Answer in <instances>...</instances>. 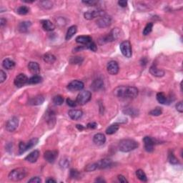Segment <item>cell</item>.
<instances>
[{
	"label": "cell",
	"instance_id": "cell-23",
	"mask_svg": "<svg viewBox=\"0 0 183 183\" xmlns=\"http://www.w3.org/2000/svg\"><path fill=\"white\" fill-rule=\"evenodd\" d=\"M104 87V82L102 79H96L92 82L91 84V88L93 91H99L102 90Z\"/></svg>",
	"mask_w": 183,
	"mask_h": 183
},
{
	"label": "cell",
	"instance_id": "cell-10",
	"mask_svg": "<svg viewBox=\"0 0 183 183\" xmlns=\"http://www.w3.org/2000/svg\"><path fill=\"white\" fill-rule=\"evenodd\" d=\"M120 32L118 28H114L110 32V33L103 37L102 41L103 42H109V41H115L116 39H118L119 36H120Z\"/></svg>",
	"mask_w": 183,
	"mask_h": 183
},
{
	"label": "cell",
	"instance_id": "cell-17",
	"mask_svg": "<svg viewBox=\"0 0 183 183\" xmlns=\"http://www.w3.org/2000/svg\"><path fill=\"white\" fill-rule=\"evenodd\" d=\"M97 168L98 169H106L108 167H110L112 165V161L110 159H105L100 160L97 163Z\"/></svg>",
	"mask_w": 183,
	"mask_h": 183
},
{
	"label": "cell",
	"instance_id": "cell-38",
	"mask_svg": "<svg viewBox=\"0 0 183 183\" xmlns=\"http://www.w3.org/2000/svg\"><path fill=\"white\" fill-rule=\"evenodd\" d=\"M123 112H124V113H125V114H129V115L133 116V117H135V116L138 115V111L134 108H131V107H130V108L125 109Z\"/></svg>",
	"mask_w": 183,
	"mask_h": 183
},
{
	"label": "cell",
	"instance_id": "cell-2",
	"mask_svg": "<svg viewBox=\"0 0 183 183\" xmlns=\"http://www.w3.org/2000/svg\"><path fill=\"white\" fill-rule=\"evenodd\" d=\"M138 142L131 139H124L119 142L118 148L122 152H129L138 148Z\"/></svg>",
	"mask_w": 183,
	"mask_h": 183
},
{
	"label": "cell",
	"instance_id": "cell-9",
	"mask_svg": "<svg viewBox=\"0 0 183 183\" xmlns=\"http://www.w3.org/2000/svg\"><path fill=\"white\" fill-rule=\"evenodd\" d=\"M112 23V18L108 15H103L98 19L97 21V25L99 28H106L108 27Z\"/></svg>",
	"mask_w": 183,
	"mask_h": 183
},
{
	"label": "cell",
	"instance_id": "cell-47",
	"mask_svg": "<svg viewBox=\"0 0 183 183\" xmlns=\"http://www.w3.org/2000/svg\"><path fill=\"white\" fill-rule=\"evenodd\" d=\"M7 80V74L3 70L0 71V82L3 83Z\"/></svg>",
	"mask_w": 183,
	"mask_h": 183
},
{
	"label": "cell",
	"instance_id": "cell-21",
	"mask_svg": "<svg viewBox=\"0 0 183 183\" xmlns=\"http://www.w3.org/2000/svg\"><path fill=\"white\" fill-rule=\"evenodd\" d=\"M28 69L33 75H37L40 72V67H39V64L35 62H30L28 64Z\"/></svg>",
	"mask_w": 183,
	"mask_h": 183
},
{
	"label": "cell",
	"instance_id": "cell-8",
	"mask_svg": "<svg viewBox=\"0 0 183 183\" xmlns=\"http://www.w3.org/2000/svg\"><path fill=\"white\" fill-rule=\"evenodd\" d=\"M84 84L82 81L80 80H74L71 82L67 85L68 90L70 92H77V91H81L84 88Z\"/></svg>",
	"mask_w": 183,
	"mask_h": 183
},
{
	"label": "cell",
	"instance_id": "cell-50",
	"mask_svg": "<svg viewBox=\"0 0 183 183\" xmlns=\"http://www.w3.org/2000/svg\"><path fill=\"white\" fill-rule=\"evenodd\" d=\"M176 109L179 112H180V113L183 112V105H182V101L177 104V105H176Z\"/></svg>",
	"mask_w": 183,
	"mask_h": 183
},
{
	"label": "cell",
	"instance_id": "cell-46",
	"mask_svg": "<svg viewBox=\"0 0 183 183\" xmlns=\"http://www.w3.org/2000/svg\"><path fill=\"white\" fill-rule=\"evenodd\" d=\"M67 104L68 106H69L71 107H75L77 105V102L70 99V98H67Z\"/></svg>",
	"mask_w": 183,
	"mask_h": 183
},
{
	"label": "cell",
	"instance_id": "cell-33",
	"mask_svg": "<svg viewBox=\"0 0 183 183\" xmlns=\"http://www.w3.org/2000/svg\"><path fill=\"white\" fill-rule=\"evenodd\" d=\"M136 175H137V178H138L139 180L142 181V182H147V181H148L147 175L142 169H137V170L136 171Z\"/></svg>",
	"mask_w": 183,
	"mask_h": 183
},
{
	"label": "cell",
	"instance_id": "cell-19",
	"mask_svg": "<svg viewBox=\"0 0 183 183\" xmlns=\"http://www.w3.org/2000/svg\"><path fill=\"white\" fill-rule=\"evenodd\" d=\"M68 115L73 120H78L82 117L83 115V112L80 109H70L68 112Z\"/></svg>",
	"mask_w": 183,
	"mask_h": 183
},
{
	"label": "cell",
	"instance_id": "cell-43",
	"mask_svg": "<svg viewBox=\"0 0 183 183\" xmlns=\"http://www.w3.org/2000/svg\"><path fill=\"white\" fill-rule=\"evenodd\" d=\"M97 163H91V164H89L86 166L85 167V170L86 172H93L96 170V169H97Z\"/></svg>",
	"mask_w": 183,
	"mask_h": 183
},
{
	"label": "cell",
	"instance_id": "cell-57",
	"mask_svg": "<svg viewBox=\"0 0 183 183\" xmlns=\"http://www.w3.org/2000/svg\"><path fill=\"white\" fill-rule=\"evenodd\" d=\"M46 182H49V183H50V182H56V180H54V179H53V178H49V179H47V180H46Z\"/></svg>",
	"mask_w": 183,
	"mask_h": 183
},
{
	"label": "cell",
	"instance_id": "cell-54",
	"mask_svg": "<svg viewBox=\"0 0 183 183\" xmlns=\"http://www.w3.org/2000/svg\"><path fill=\"white\" fill-rule=\"evenodd\" d=\"M7 23V20H5V19L2 18L1 19V22H0V25H1V27H3V26H5V24Z\"/></svg>",
	"mask_w": 183,
	"mask_h": 183
},
{
	"label": "cell",
	"instance_id": "cell-22",
	"mask_svg": "<svg viewBox=\"0 0 183 183\" xmlns=\"http://www.w3.org/2000/svg\"><path fill=\"white\" fill-rule=\"evenodd\" d=\"M41 27H42V28L45 30V31L52 32L55 29V26H54V24L52 23L51 21L48 20H41Z\"/></svg>",
	"mask_w": 183,
	"mask_h": 183
},
{
	"label": "cell",
	"instance_id": "cell-37",
	"mask_svg": "<svg viewBox=\"0 0 183 183\" xmlns=\"http://www.w3.org/2000/svg\"><path fill=\"white\" fill-rule=\"evenodd\" d=\"M168 161L172 165H177L179 163V160H177V158L172 152H169L168 154Z\"/></svg>",
	"mask_w": 183,
	"mask_h": 183
},
{
	"label": "cell",
	"instance_id": "cell-51",
	"mask_svg": "<svg viewBox=\"0 0 183 183\" xmlns=\"http://www.w3.org/2000/svg\"><path fill=\"white\" fill-rule=\"evenodd\" d=\"M87 127L92 130L96 129V128L97 127V124L96 123V122H90V123H89L87 125Z\"/></svg>",
	"mask_w": 183,
	"mask_h": 183
},
{
	"label": "cell",
	"instance_id": "cell-18",
	"mask_svg": "<svg viewBox=\"0 0 183 183\" xmlns=\"http://www.w3.org/2000/svg\"><path fill=\"white\" fill-rule=\"evenodd\" d=\"M39 157V151L37 150H35L32 151V152L28 154V155L25 157L26 161L29 162L30 163H35L37 162Z\"/></svg>",
	"mask_w": 183,
	"mask_h": 183
},
{
	"label": "cell",
	"instance_id": "cell-7",
	"mask_svg": "<svg viewBox=\"0 0 183 183\" xmlns=\"http://www.w3.org/2000/svg\"><path fill=\"white\" fill-rule=\"evenodd\" d=\"M105 15V12L104 11L101 10V9H93V10H90L86 12L84 14V17L86 20H93L97 17H102Z\"/></svg>",
	"mask_w": 183,
	"mask_h": 183
},
{
	"label": "cell",
	"instance_id": "cell-11",
	"mask_svg": "<svg viewBox=\"0 0 183 183\" xmlns=\"http://www.w3.org/2000/svg\"><path fill=\"white\" fill-rule=\"evenodd\" d=\"M19 125V120L17 117H12L7 121L6 124V130L9 133H12L16 130Z\"/></svg>",
	"mask_w": 183,
	"mask_h": 183
},
{
	"label": "cell",
	"instance_id": "cell-39",
	"mask_svg": "<svg viewBox=\"0 0 183 183\" xmlns=\"http://www.w3.org/2000/svg\"><path fill=\"white\" fill-rule=\"evenodd\" d=\"M52 102L55 105H62L64 102V97L61 95H56L53 97Z\"/></svg>",
	"mask_w": 183,
	"mask_h": 183
},
{
	"label": "cell",
	"instance_id": "cell-34",
	"mask_svg": "<svg viewBox=\"0 0 183 183\" xmlns=\"http://www.w3.org/2000/svg\"><path fill=\"white\" fill-rule=\"evenodd\" d=\"M118 130H119V124H113L112 125L109 126V127H107V129L106 130V133L109 135H113V134L116 133Z\"/></svg>",
	"mask_w": 183,
	"mask_h": 183
},
{
	"label": "cell",
	"instance_id": "cell-15",
	"mask_svg": "<svg viewBox=\"0 0 183 183\" xmlns=\"http://www.w3.org/2000/svg\"><path fill=\"white\" fill-rule=\"evenodd\" d=\"M58 152L54 150H47L44 152V158L49 163H54L56 157H57Z\"/></svg>",
	"mask_w": 183,
	"mask_h": 183
},
{
	"label": "cell",
	"instance_id": "cell-14",
	"mask_svg": "<svg viewBox=\"0 0 183 183\" xmlns=\"http://www.w3.org/2000/svg\"><path fill=\"white\" fill-rule=\"evenodd\" d=\"M119 69H120V68H119L118 63L116 61L112 60L107 64V70L109 75H116L119 72Z\"/></svg>",
	"mask_w": 183,
	"mask_h": 183
},
{
	"label": "cell",
	"instance_id": "cell-52",
	"mask_svg": "<svg viewBox=\"0 0 183 183\" xmlns=\"http://www.w3.org/2000/svg\"><path fill=\"white\" fill-rule=\"evenodd\" d=\"M117 178H118V180L120 181V182H122V183H126V182L127 183L128 182V180H127V179H126L125 177L123 176V175H118Z\"/></svg>",
	"mask_w": 183,
	"mask_h": 183
},
{
	"label": "cell",
	"instance_id": "cell-35",
	"mask_svg": "<svg viewBox=\"0 0 183 183\" xmlns=\"http://www.w3.org/2000/svg\"><path fill=\"white\" fill-rule=\"evenodd\" d=\"M83 61H84V59L82 56H72V57L69 59V62L72 65H81Z\"/></svg>",
	"mask_w": 183,
	"mask_h": 183
},
{
	"label": "cell",
	"instance_id": "cell-42",
	"mask_svg": "<svg viewBox=\"0 0 183 183\" xmlns=\"http://www.w3.org/2000/svg\"><path fill=\"white\" fill-rule=\"evenodd\" d=\"M162 113H163V111H162V109L160 107H156L155 109H152L151 110L149 114L152 116H160L161 115Z\"/></svg>",
	"mask_w": 183,
	"mask_h": 183
},
{
	"label": "cell",
	"instance_id": "cell-36",
	"mask_svg": "<svg viewBox=\"0 0 183 183\" xmlns=\"http://www.w3.org/2000/svg\"><path fill=\"white\" fill-rule=\"evenodd\" d=\"M16 12L20 15H26L29 13V8L27 6H20L16 9Z\"/></svg>",
	"mask_w": 183,
	"mask_h": 183
},
{
	"label": "cell",
	"instance_id": "cell-31",
	"mask_svg": "<svg viewBox=\"0 0 183 183\" xmlns=\"http://www.w3.org/2000/svg\"><path fill=\"white\" fill-rule=\"evenodd\" d=\"M156 98L158 102L162 105H165L167 102V98L163 92H158L156 95Z\"/></svg>",
	"mask_w": 183,
	"mask_h": 183
},
{
	"label": "cell",
	"instance_id": "cell-55",
	"mask_svg": "<svg viewBox=\"0 0 183 183\" xmlns=\"http://www.w3.org/2000/svg\"><path fill=\"white\" fill-rule=\"evenodd\" d=\"M95 182H106V181H105L104 179L102 178V177H98L95 180Z\"/></svg>",
	"mask_w": 183,
	"mask_h": 183
},
{
	"label": "cell",
	"instance_id": "cell-40",
	"mask_svg": "<svg viewBox=\"0 0 183 183\" xmlns=\"http://www.w3.org/2000/svg\"><path fill=\"white\" fill-rule=\"evenodd\" d=\"M152 27H153V24L152 22H149V23L147 24L144 30H143V35L145 36L148 35L152 32Z\"/></svg>",
	"mask_w": 183,
	"mask_h": 183
},
{
	"label": "cell",
	"instance_id": "cell-45",
	"mask_svg": "<svg viewBox=\"0 0 183 183\" xmlns=\"http://www.w3.org/2000/svg\"><path fill=\"white\" fill-rule=\"evenodd\" d=\"M85 47L87 49H89V50L92 51V52H97V45H96V44L93 41H92L91 42L89 43V44Z\"/></svg>",
	"mask_w": 183,
	"mask_h": 183
},
{
	"label": "cell",
	"instance_id": "cell-26",
	"mask_svg": "<svg viewBox=\"0 0 183 183\" xmlns=\"http://www.w3.org/2000/svg\"><path fill=\"white\" fill-rule=\"evenodd\" d=\"M32 24L29 21H24V22H20L18 26V29L20 32L22 33H26L27 32L28 30L31 27Z\"/></svg>",
	"mask_w": 183,
	"mask_h": 183
},
{
	"label": "cell",
	"instance_id": "cell-48",
	"mask_svg": "<svg viewBox=\"0 0 183 183\" xmlns=\"http://www.w3.org/2000/svg\"><path fill=\"white\" fill-rule=\"evenodd\" d=\"M41 182V180L40 179V177H34L28 181V182L29 183H40Z\"/></svg>",
	"mask_w": 183,
	"mask_h": 183
},
{
	"label": "cell",
	"instance_id": "cell-25",
	"mask_svg": "<svg viewBox=\"0 0 183 183\" xmlns=\"http://www.w3.org/2000/svg\"><path fill=\"white\" fill-rule=\"evenodd\" d=\"M92 41V39L91 37L90 36H78V37L76 38V41L77 43L80 44H83L84 46H87L89 43L91 42Z\"/></svg>",
	"mask_w": 183,
	"mask_h": 183
},
{
	"label": "cell",
	"instance_id": "cell-4",
	"mask_svg": "<svg viewBox=\"0 0 183 183\" xmlns=\"http://www.w3.org/2000/svg\"><path fill=\"white\" fill-rule=\"evenodd\" d=\"M39 142V139L37 138H34L30 139L29 142H21L19 145V154H22L27 150H31L32 148H34L35 145H37Z\"/></svg>",
	"mask_w": 183,
	"mask_h": 183
},
{
	"label": "cell",
	"instance_id": "cell-5",
	"mask_svg": "<svg viewBox=\"0 0 183 183\" xmlns=\"http://www.w3.org/2000/svg\"><path fill=\"white\" fill-rule=\"evenodd\" d=\"M92 98V93L90 91L85 90V91L80 92V93L77 95L76 102L77 105H84L90 101Z\"/></svg>",
	"mask_w": 183,
	"mask_h": 183
},
{
	"label": "cell",
	"instance_id": "cell-30",
	"mask_svg": "<svg viewBox=\"0 0 183 183\" xmlns=\"http://www.w3.org/2000/svg\"><path fill=\"white\" fill-rule=\"evenodd\" d=\"M42 82V77L39 75H34L32 77H30L28 80V84H37Z\"/></svg>",
	"mask_w": 183,
	"mask_h": 183
},
{
	"label": "cell",
	"instance_id": "cell-56",
	"mask_svg": "<svg viewBox=\"0 0 183 183\" xmlns=\"http://www.w3.org/2000/svg\"><path fill=\"white\" fill-rule=\"evenodd\" d=\"M76 127L80 131H82V130H83L84 129V127L83 125H82V124H77L76 125Z\"/></svg>",
	"mask_w": 183,
	"mask_h": 183
},
{
	"label": "cell",
	"instance_id": "cell-53",
	"mask_svg": "<svg viewBox=\"0 0 183 183\" xmlns=\"http://www.w3.org/2000/svg\"><path fill=\"white\" fill-rule=\"evenodd\" d=\"M118 5L121 7H126L127 5V2L124 1V0H120L118 2Z\"/></svg>",
	"mask_w": 183,
	"mask_h": 183
},
{
	"label": "cell",
	"instance_id": "cell-44",
	"mask_svg": "<svg viewBox=\"0 0 183 183\" xmlns=\"http://www.w3.org/2000/svg\"><path fill=\"white\" fill-rule=\"evenodd\" d=\"M69 176L72 179H77L80 177V172L75 169H72L69 172Z\"/></svg>",
	"mask_w": 183,
	"mask_h": 183
},
{
	"label": "cell",
	"instance_id": "cell-27",
	"mask_svg": "<svg viewBox=\"0 0 183 183\" xmlns=\"http://www.w3.org/2000/svg\"><path fill=\"white\" fill-rule=\"evenodd\" d=\"M44 102V97L42 95H37L32 98L29 101V104L32 105H42Z\"/></svg>",
	"mask_w": 183,
	"mask_h": 183
},
{
	"label": "cell",
	"instance_id": "cell-28",
	"mask_svg": "<svg viewBox=\"0 0 183 183\" xmlns=\"http://www.w3.org/2000/svg\"><path fill=\"white\" fill-rule=\"evenodd\" d=\"M77 32V27L76 25H72L69 28L66 34V40H69Z\"/></svg>",
	"mask_w": 183,
	"mask_h": 183
},
{
	"label": "cell",
	"instance_id": "cell-29",
	"mask_svg": "<svg viewBox=\"0 0 183 183\" xmlns=\"http://www.w3.org/2000/svg\"><path fill=\"white\" fill-rule=\"evenodd\" d=\"M2 66L5 69H12L15 67V62L10 59H5L2 62Z\"/></svg>",
	"mask_w": 183,
	"mask_h": 183
},
{
	"label": "cell",
	"instance_id": "cell-3",
	"mask_svg": "<svg viewBox=\"0 0 183 183\" xmlns=\"http://www.w3.org/2000/svg\"><path fill=\"white\" fill-rule=\"evenodd\" d=\"M27 171L25 168L23 167H19L13 169L9 172L8 175V178L9 180L12 181V182H18L20 181L27 176Z\"/></svg>",
	"mask_w": 183,
	"mask_h": 183
},
{
	"label": "cell",
	"instance_id": "cell-6",
	"mask_svg": "<svg viewBox=\"0 0 183 183\" xmlns=\"http://www.w3.org/2000/svg\"><path fill=\"white\" fill-rule=\"evenodd\" d=\"M120 51H121L122 54L127 58L131 57L133 55V50H132V46L131 44L129 41L126 40L122 41L120 44Z\"/></svg>",
	"mask_w": 183,
	"mask_h": 183
},
{
	"label": "cell",
	"instance_id": "cell-20",
	"mask_svg": "<svg viewBox=\"0 0 183 183\" xmlns=\"http://www.w3.org/2000/svg\"><path fill=\"white\" fill-rule=\"evenodd\" d=\"M93 142L97 145H103L106 142V137L102 133H97L94 135Z\"/></svg>",
	"mask_w": 183,
	"mask_h": 183
},
{
	"label": "cell",
	"instance_id": "cell-41",
	"mask_svg": "<svg viewBox=\"0 0 183 183\" xmlns=\"http://www.w3.org/2000/svg\"><path fill=\"white\" fill-rule=\"evenodd\" d=\"M69 163H69V159H67V158L66 157L62 158V159H61V160L59 161V166L62 169H66L69 167Z\"/></svg>",
	"mask_w": 183,
	"mask_h": 183
},
{
	"label": "cell",
	"instance_id": "cell-24",
	"mask_svg": "<svg viewBox=\"0 0 183 183\" xmlns=\"http://www.w3.org/2000/svg\"><path fill=\"white\" fill-rule=\"evenodd\" d=\"M150 72L152 75L157 77H162L165 75V71L163 69H158L156 65H153L150 69Z\"/></svg>",
	"mask_w": 183,
	"mask_h": 183
},
{
	"label": "cell",
	"instance_id": "cell-49",
	"mask_svg": "<svg viewBox=\"0 0 183 183\" xmlns=\"http://www.w3.org/2000/svg\"><path fill=\"white\" fill-rule=\"evenodd\" d=\"M82 3L89 5V6H95L98 3V2L94 1V0H90V1H82Z\"/></svg>",
	"mask_w": 183,
	"mask_h": 183
},
{
	"label": "cell",
	"instance_id": "cell-13",
	"mask_svg": "<svg viewBox=\"0 0 183 183\" xmlns=\"http://www.w3.org/2000/svg\"><path fill=\"white\" fill-rule=\"evenodd\" d=\"M143 142H144L145 149L147 152H152L154 151V139L151 137L146 136L143 139Z\"/></svg>",
	"mask_w": 183,
	"mask_h": 183
},
{
	"label": "cell",
	"instance_id": "cell-32",
	"mask_svg": "<svg viewBox=\"0 0 183 183\" xmlns=\"http://www.w3.org/2000/svg\"><path fill=\"white\" fill-rule=\"evenodd\" d=\"M43 59L46 63L48 64H53L54 62L56 61V57L55 56L53 55L52 54L50 53H47L43 56Z\"/></svg>",
	"mask_w": 183,
	"mask_h": 183
},
{
	"label": "cell",
	"instance_id": "cell-1",
	"mask_svg": "<svg viewBox=\"0 0 183 183\" xmlns=\"http://www.w3.org/2000/svg\"><path fill=\"white\" fill-rule=\"evenodd\" d=\"M114 95L124 99H134L138 95V90L135 87H118L114 90Z\"/></svg>",
	"mask_w": 183,
	"mask_h": 183
},
{
	"label": "cell",
	"instance_id": "cell-16",
	"mask_svg": "<svg viewBox=\"0 0 183 183\" xmlns=\"http://www.w3.org/2000/svg\"><path fill=\"white\" fill-rule=\"evenodd\" d=\"M45 114H46V120H47V124L50 126L53 127L56 122L55 113H54V111L49 109Z\"/></svg>",
	"mask_w": 183,
	"mask_h": 183
},
{
	"label": "cell",
	"instance_id": "cell-12",
	"mask_svg": "<svg viewBox=\"0 0 183 183\" xmlns=\"http://www.w3.org/2000/svg\"><path fill=\"white\" fill-rule=\"evenodd\" d=\"M28 80H29V79H28L27 75L24 74H20L15 77L14 83L15 86H17V87H22L26 84H28Z\"/></svg>",
	"mask_w": 183,
	"mask_h": 183
}]
</instances>
